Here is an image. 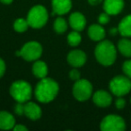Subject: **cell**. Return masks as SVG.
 Listing matches in <instances>:
<instances>
[{"label": "cell", "mask_w": 131, "mask_h": 131, "mask_svg": "<svg viewBox=\"0 0 131 131\" xmlns=\"http://www.w3.org/2000/svg\"><path fill=\"white\" fill-rule=\"evenodd\" d=\"M81 35L79 33V31H71L69 34L68 35V42L70 46L72 47H75V46L79 45L81 42Z\"/></svg>", "instance_id": "obj_21"}, {"label": "cell", "mask_w": 131, "mask_h": 131, "mask_svg": "<svg viewBox=\"0 0 131 131\" xmlns=\"http://www.w3.org/2000/svg\"><path fill=\"white\" fill-rule=\"evenodd\" d=\"M94 54L97 61L104 67L111 66L117 58L116 48L110 40L101 41L95 48Z\"/></svg>", "instance_id": "obj_2"}, {"label": "cell", "mask_w": 131, "mask_h": 131, "mask_svg": "<svg viewBox=\"0 0 131 131\" xmlns=\"http://www.w3.org/2000/svg\"><path fill=\"white\" fill-rule=\"evenodd\" d=\"M98 22H99V24H102V25L107 24L108 23L110 22V15L106 13V12L105 13H102L98 17Z\"/></svg>", "instance_id": "obj_24"}, {"label": "cell", "mask_w": 131, "mask_h": 131, "mask_svg": "<svg viewBox=\"0 0 131 131\" xmlns=\"http://www.w3.org/2000/svg\"><path fill=\"white\" fill-rule=\"evenodd\" d=\"M93 93V85L86 79H78L74 84L73 94L77 100L80 102L86 101L91 97Z\"/></svg>", "instance_id": "obj_7"}, {"label": "cell", "mask_w": 131, "mask_h": 131, "mask_svg": "<svg viewBox=\"0 0 131 131\" xmlns=\"http://www.w3.org/2000/svg\"><path fill=\"white\" fill-rule=\"evenodd\" d=\"M69 77L74 81H77L78 79H80V73L78 70L77 69H72L69 72Z\"/></svg>", "instance_id": "obj_27"}, {"label": "cell", "mask_w": 131, "mask_h": 131, "mask_svg": "<svg viewBox=\"0 0 131 131\" xmlns=\"http://www.w3.org/2000/svg\"><path fill=\"white\" fill-rule=\"evenodd\" d=\"M42 54V47L37 41H30L24 45L21 49V56L26 61H35Z\"/></svg>", "instance_id": "obj_8"}, {"label": "cell", "mask_w": 131, "mask_h": 131, "mask_svg": "<svg viewBox=\"0 0 131 131\" xmlns=\"http://www.w3.org/2000/svg\"><path fill=\"white\" fill-rule=\"evenodd\" d=\"M15 112L17 115H24V102H17L15 106Z\"/></svg>", "instance_id": "obj_25"}, {"label": "cell", "mask_w": 131, "mask_h": 131, "mask_svg": "<svg viewBox=\"0 0 131 131\" xmlns=\"http://www.w3.org/2000/svg\"><path fill=\"white\" fill-rule=\"evenodd\" d=\"M118 51L123 56L130 58L131 57V40L127 38H123L118 40Z\"/></svg>", "instance_id": "obj_19"}, {"label": "cell", "mask_w": 131, "mask_h": 131, "mask_svg": "<svg viewBox=\"0 0 131 131\" xmlns=\"http://www.w3.org/2000/svg\"><path fill=\"white\" fill-rule=\"evenodd\" d=\"M100 128L102 131H123L126 129V123L120 116L111 114L103 118Z\"/></svg>", "instance_id": "obj_6"}, {"label": "cell", "mask_w": 131, "mask_h": 131, "mask_svg": "<svg viewBox=\"0 0 131 131\" xmlns=\"http://www.w3.org/2000/svg\"><path fill=\"white\" fill-rule=\"evenodd\" d=\"M118 32V28H111V29L110 30V34H111V35H116Z\"/></svg>", "instance_id": "obj_31"}, {"label": "cell", "mask_w": 131, "mask_h": 131, "mask_svg": "<svg viewBox=\"0 0 131 131\" xmlns=\"http://www.w3.org/2000/svg\"><path fill=\"white\" fill-rule=\"evenodd\" d=\"M14 130L15 131H26L27 130V127H24L23 125H15L14 127Z\"/></svg>", "instance_id": "obj_29"}, {"label": "cell", "mask_w": 131, "mask_h": 131, "mask_svg": "<svg viewBox=\"0 0 131 131\" xmlns=\"http://www.w3.org/2000/svg\"><path fill=\"white\" fill-rule=\"evenodd\" d=\"M124 7L123 0H104L103 9L110 15L119 14Z\"/></svg>", "instance_id": "obj_10"}, {"label": "cell", "mask_w": 131, "mask_h": 131, "mask_svg": "<svg viewBox=\"0 0 131 131\" xmlns=\"http://www.w3.org/2000/svg\"><path fill=\"white\" fill-rule=\"evenodd\" d=\"M48 21V12L42 6H35L29 11L27 22L29 26L35 29L43 27Z\"/></svg>", "instance_id": "obj_4"}, {"label": "cell", "mask_w": 131, "mask_h": 131, "mask_svg": "<svg viewBox=\"0 0 131 131\" xmlns=\"http://www.w3.org/2000/svg\"><path fill=\"white\" fill-rule=\"evenodd\" d=\"M102 1V0H88L89 4L92 5V6H97V5L100 4Z\"/></svg>", "instance_id": "obj_30"}, {"label": "cell", "mask_w": 131, "mask_h": 131, "mask_svg": "<svg viewBox=\"0 0 131 131\" xmlns=\"http://www.w3.org/2000/svg\"><path fill=\"white\" fill-rule=\"evenodd\" d=\"M32 73L38 78H44L48 74V67L45 62L37 60L32 66Z\"/></svg>", "instance_id": "obj_18"}, {"label": "cell", "mask_w": 131, "mask_h": 131, "mask_svg": "<svg viewBox=\"0 0 131 131\" xmlns=\"http://www.w3.org/2000/svg\"><path fill=\"white\" fill-rule=\"evenodd\" d=\"M115 106H116V108L118 110L124 109L126 106V101L124 100L122 97H118L116 100V102H115Z\"/></svg>", "instance_id": "obj_26"}, {"label": "cell", "mask_w": 131, "mask_h": 131, "mask_svg": "<svg viewBox=\"0 0 131 131\" xmlns=\"http://www.w3.org/2000/svg\"><path fill=\"white\" fill-rule=\"evenodd\" d=\"M15 120L14 116L7 111H0V129L3 130H9L14 128Z\"/></svg>", "instance_id": "obj_15"}, {"label": "cell", "mask_w": 131, "mask_h": 131, "mask_svg": "<svg viewBox=\"0 0 131 131\" xmlns=\"http://www.w3.org/2000/svg\"><path fill=\"white\" fill-rule=\"evenodd\" d=\"M93 102L97 106L102 108H105L111 104L112 97H111V95L108 92L104 91V90H99V91H97L93 94Z\"/></svg>", "instance_id": "obj_11"}, {"label": "cell", "mask_w": 131, "mask_h": 131, "mask_svg": "<svg viewBox=\"0 0 131 131\" xmlns=\"http://www.w3.org/2000/svg\"><path fill=\"white\" fill-rule=\"evenodd\" d=\"M69 24L75 31H82L85 28L86 19L83 14L75 12L69 17Z\"/></svg>", "instance_id": "obj_12"}, {"label": "cell", "mask_w": 131, "mask_h": 131, "mask_svg": "<svg viewBox=\"0 0 131 131\" xmlns=\"http://www.w3.org/2000/svg\"><path fill=\"white\" fill-rule=\"evenodd\" d=\"M110 90L117 97H122L131 91V81L127 75H117L110 82Z\"/></svg>", "instance_id": "obj_5"}, {"label": "cell", "mask_w": 131, "mask_h": 131, "mask_svg": "<svg viewBox=\"0 0 131 131\" xmlns=\"http://www.w3.org/2000/svg\"><path fill=\"white\" fill-rule=\"evenodd\" d=\"M32 89L30 84L24 80H17L10 87V94L17 102H26L31 98Z\"/></svg>", "instance_id": "obj_3"}, {"label": "cell", "mask_w": 131, "mask_h": 131, "mask_svg": "<svg viewBox=\"0 0 131 131\" xmlns=\"http://www.w3.org/2000/svg\"><path fill=\"white\" fill-rule=\"evenodd\" d=\"M29 24H28L27 20H24L23 18H19L14 23V29L17 31V32H24L27 30Z\"/></svg>", "instance_id": "obj_22"}, {"label": "cell", "mask_w": 131, "mask_h": 131, "mask_svg": "<svg viewBox=\"0 0 131 131\" xmlns=\"http://www.w3.org/2000/svg\"><path fill=\"white\" fill-rule=\"evenodd\" d=\"M24 115L31 120H37L41 116V110L40 106L34 102H26L24 103Z\"/></svg>", "instance_id": "obj_14"}, {"label": "cell", "mask_w": 131, "mask_h": 131, "mask_svg": "<svg viewBox=\"0 0 131 131\" xmlns=\"http://www.w3.org/2000/svg\"><path fill=\"white\" fill-rule=\"evenodd\" d=\"M130 104H131V98H130Z\"/></svg>", "instance_id": "obj_34"}, {"label": "cell", "mask_w": 131, "mask_h": 131, "mask_svg": "<svg viewBox=\"0 0 131 131\" xmlns=\"http://www.w3.org/2000/svg\"><path fill=\"white\" fill-rule=\"evenodd\" d=\"M118 32L123 37H131V15L125 16L118 24Z\"/></svg>", "instance_id": "obj_17"}, {"label": "cell", "mask_w": 131, "mask_h": 131, "mask_svg": "<svg viewBox=\"0 0 131 131\" xmlns=\"http://www.w3.org/2000/svg\"><path fill=\"white\" fill-rule=\"evenodd\" d=\"M72 7L71 0H52L53 12L56 15H62L68 13Z\"/></svg>", "instance_id": "obj_13"}, {"label": "cell", "mask_w": 131, "mask_h": 131, "mask_svg": "<svg viewBox=\"0 0 131 131\" xmlns=\"http://www.w3.org/2000/svg\"><path fill=\"white\" fill-rule=\"evenodd\" d=\"M105 30L102 24H92L88 28V36L94 41L102 40L105 37Z\"/></svg>", "instance_id": "obj_16"}, {"label": "cell", "mask_w": 131, "mask_h": 131, "mask_svg": "<svg viewBox=\"0 0 131 131\" xmlns=\"http://www.w3.org/2000/svg\"><path fill=\"white\" fill-rule=\"evenodd\" d=\"M15 55H16V56H21V50L20 51H16Z\"/></svg>", "instance_id": "obj_33"}, {"label": "cell", "mask_w": 131, "mask_h": 131, "mask_svg": "<svg viewBox=\"0 0 131 131\" xmlns=\"http://www.w3.org/2000/svg\"><path fill=\"white\" fill-rule=\"evenodd\" d=\"M122 71L127 77L131 79V60H127L122 65Z\"/></svg>", "instance_id": "obj_23"}, {"label": "cell", "mask_w": 131, "mask_h": 131, "mask_svg": "<svg viewBox=\"0 0 131 131\" xmlns=\"http://www.w3.org/2000/svg\"><path fill=\"white\" fill-rule=\"evenodd\" d=\"M58 84L51 78H42L35 88V97L40 102L48 103L55 99L58 93Z\"/></svg>", "instance_id": "obj_1"}, {"label": "cell", "mask_w": 131, "mask_h": 131, "mask_svg": "<svg viewBox=\"0 0 131 131\" xmlns=\"http://www.w3.org/2000/svg\"><path fill=\"white\" fill-rule=\"evenodd\" d=\"M6 71V64H5L4 60L0 58V77H2L3 75L5 74Z\"/></svg>", "instance_id": "obj_28"}, {"label": "cell", "mask_w": 131, "mask_h": 131, "mask_svg": "<svg viewBox=\"0 0 131 131\" xmlns=\"http://www.w3.org/2000/svg\"><path fill=\"white\" fill-rule=\"evenodd\" d=\"M68 29V24L66 20L62 17H58L55 20L54 23V30L58 33H64Z\"/></svg>", "instance_id": "obj_20"}, {"label": "cell", "mask_w": 131, "mask_h": 131, "mask_svg": "<svg viewBox=\"0 0 131 131\" xmlns=\"http://www.w3.org/2000/svg\"><path fill=\"white\" fill-rule=\"evenodd\" d=\"M0 1H1V3H3L5 5H9L13 2V0H0Z\"/></svg>", "instance_id": "obj_32"}, {"label": "cell", "mask_w": 131, "mask_h": 131, "mask_svg": "<svg viewBox=\"0 0 131 131\" xmlns=\"http://www.w3.org/2000/svg\"><path fill=\"white\" fill-rule=\"evenodd\" d=\"M68 62L69 65L75 68H79L84 65L86 62V55L80 49L73 50L68 55Z\"/></svg>", "instance_id": "obj_9"}]
</instances>
